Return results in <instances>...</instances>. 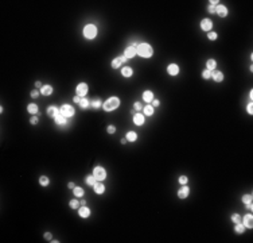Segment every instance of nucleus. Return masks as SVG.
Wrapping results in <instances>:
<instances>
[{
  "instance_id": "nucleus-30",
  "label": "nucleus",
  "mask_w": 253,
  "mask_h": 243,
  "mask_svg": "<svg viewBox=\"0 0 253 243\" xmlns=\"http://www.w3.org/2000/svg\"><path fill=\"white\" fill-rule=\"evenodd\" d=\"M73 193H74L75 197H84L85 190H84V188H81V187H75L73 189Z\"/></svg>"
},
{
  "instance_id": "nucleus-48",
  "label": "nucleus",
  "mask_w": 253,
  "mask_h": 243,
  "mask_svg": "<svg viewBox=\"0 0 253 243\" xmlns=\"http://www.w3.org/2000/svg\"><path fill=\"white\" fill-rule=\"evenodd\" d=\"M119 58L121 60V62H123V63H126V62H128V58H126L124 54H123V56H119Z\"/></svg>"
},
{
  "instance_id": "nucleus-37",
  "label": "nucleus",
  "mask_w": 253,
  "mask_h": 243,
  "mask_svg": "<svg viewBox=\"0 0 253 243\" xmlns=\"http://www.w3.org/2000/svg\"><path fill=\"white\" fill-rule=\"evenodd\" d=\"M106 132H108L109 135H113L115 132H116V127L113 126V124H109V126L106 127Z\"/></svg>"
},
{
  "instance_id": "nucleus-28",
  "label": "nucleus",
  "mask_w": 253,
  "mask_h": 243,
  "mask_svg": "<svg viewBox=\"0 0 253 243\" xmlns=\"http://www.w3.org/2000/svg\"><path fill=\"white\" fill-rule=\"evenodd\" d=\"M49 184H50V178L47 176H41L39 177V185L43 188L46 187H49Z\"/></svg>"
},
{
  "instance_id": "nucleus-54",
  "label": "nucleus",
  "mask_w": 253,
  "mask_h": 243,
  "mask_svg": "<svg viewBox=\"0 0 253 243\" xmlns=\"http://www.w3.org/2000/svg\"><path fill=\"white\" fill-rule=\"evenodd\" d=\"M252 99H253V92L250 91V92H249V100H252Z\"/></svg>"
},
{
  "instance_id": "nucleus-20",
  "label": "nucleus",
  "mask_w": 253,
  "mask_h": 243,
  "mask_svg": "<svg viewBox=\"0 0 253 243\" xmlns=\"http://www.w3.org/2000/svg\"><path fill=\"white\" fill-rule=\"evenodd\" d=\"M39 91H41V95H43V96H50V95H53L54 89H53V87H51V85L46 84V85H43V87L39 89Z\"/></svg>"
},
{
  "instance_id": "nucleus-44",
  "label": "nucleus",
  "mask_w": 253,
  "mask_h": 243,
  "mask_svg": "<svg viewBox=\"0 0 253 243\" xmlns=\"http://www.w3.org/2000/svg\"><path fill=\"white\" fill-rule=\"evenodd\" d=\"M208 12L209 14H215V7L214 6H210V4H209L208 6Z\"/></svg>"
},
{
  "instance_id": "nucleus-3",
  "label": "nucleus",
  "mask_w": 253,
  "mask_h": 243,
  "mask_svg": "<svg viewBox=\"0 0 253 243\" xmlns=\"http://www.w3.org/2000/svg\"><path fill=\"white\" fill-rule=\"evenodd\" d=\"M97 34H99L97 26L93 25V23H88V25H85L84 30H82V35H84L85 39H88V41L94 39L96 37H97Z\"/></svg>"
},
{
  "instance_id": "nucleus-24",
  "label": "nucleus",
  "mask_w": 253,
  "mask_h": 243,
  "mask_svg": "<svg viewBox=\"0 0 253 243\" xmlns=\"http://www.w3.org/2000/svg\"><path fill=\"white\" fill-rule=\"evenodd\" d=\"M245 225L243 224V223L240 222V223H236L234 224V232L237 234V235H241V234H244L245 232Z\"/></svg>"
},
{
  "instance_id": "nucleus-2",
  "label": "nucleus",
  "mask_w": 253,
  "mask_h": 243,
  "mask_svg": "<svg viewBox=\"0 0 253 243\" xmlns=\"http://www.w3.org/2000/svg\"><path fill=\"white\" fill-rule=\"evenodd\" d=\"M120 107V99L117 96H110L109 99L105 100V103H102V109L105 112H113Z\"/></svg>"
},
{
  "instance_id": "nucleus-4",
  "label": "nucleus",
  "mask_w": 253,
  "mask_h": 243,
  "mask_svg": "<svg viewBox=\"0 0 253 243\" xmlns=\"http://www.w3.org/2000/svg\"><path fill=\"white\" fill-rule=\"evenodd\" d=\"M59 113L67 119V118H73L74 115H75V109H74V107L70 106V104H62V106L59 107Z\"/></svg>"
},
{
  "instance_id": "nucleus-1",
  "label": "nucleus",
  "mask_w": 253,
  "mask_h": 243,
  "mask_svg": "<svg viewBox=\"0 0 253 243\" xmlns=\"http://www.w3.org/2000/svg\"><path fill=\"white\" fill-rule=\"evenodd\" d=\"M136 51L137 56H140L141 58H151L154 56V49L150 43H139L136 46Z\"/></svg>"
},
{
  "instance_id": "nucleus-46",
  "label": "nucleus",
  "mask_w": 253,
  "mask_h": 243,
  "mask_svg": "<svg viewBox=\"0 0 253 243\" xmlns=\"http://www.w3.org/2000/svg\"><path fill=\"white\" fill-rule=\"evenodd\" d=\"M151 106L154 107V108H155V107H159V106H160V100L154 99V100H152V103H151Z\"/></svg>"
},
{
  "instance_id": "nucleus-33",
  "label": "nucleus",
  "mask_w": 253,
  "mask_h": 243,
  "mask_svg": "<svg viewBox=\"0 0 253 243\" xmlns=\"http://www.w3.org/2000/svg\"><path fill=\"white\" fill-rule=\"evenodd\" d=\"M90 106L93 107L94 109H99V108H101V107H102V101L100 99H94L93 101L90 103Z\"/></svg>"
},
{
  "instance_id": "nucleus-13",
  "label": "nucleus",
  "mask_w": 253,
  "mask_h": 243,
  "mask_svg": "<svg viewBox=\"0 0 253 243\" xmlns=\"http://www.w3.org/2000/svg\"><path fill=\"white\" fill-rule=\"evenodd\" d=\"M46 113H47V116L49 118H55L57 115H59V108L57 106H49L47 107V109H46Z\"/></svg>"
},
{
  "instance_id": "nucleus-7",
  "label": "nucleus",
  "mask_w": 253,
  "mask_h": 243,
  "mask_svg": "<svg viewBox=\"0 0 253 243\" xmlns=\"http://www.w3.org/2000/svg\"><path fill=\"white\" fill-rule=\"evenodd\" d=\"M201 28H202V31H211L213 30V20L209 18H205L201 20Z\"/></svg>"
},
{
  "instance_id": "nucleus-19",
  "label": "nucleus",
  "mask_w": 253,
  "mask_h": 243,
  "mask_svg": "<svg viewBox=\"0 0 253 243\" xmlns=\"http://www.w3.org/2000/svg\"><path fill=\"white\" fill-rule=\"evenodd\" d=\"M93 190H94L96 194H102L105 192V185H104L101 181H97V182L94 184V187H93Z\"/></svg>"
},
{
  "instance_id": "nucleus-16",
  "label": "nucleus",
  "mask_w": 253,
  "mask_h": 243,
  "mask_svg": "<svg viewBox=\"0 0 253 243\" xmlns=\"http://www.w3.org/2000/svg\"><path fill=\"white\" fill-rule=\"evenodd\" d=\"M211 78H213L215 82H222L224 78H225V76H224V73L219 70H213L211 72Z\"/></svg>"
},
{
  "instance_id": "nucleus-35",
  "label": "nucleus",
  "mask_w": 253,
  "mask_h": 243,
  "mask_svg": "<svg viewBox=\"0 0 253 243\" xmlns=\"http://www.w3.org/2000/svg\"><path fill=\"white\" fill-rule=\"evenodd\" d=\"M241 201L244 204H248V203H252V194H244L241 197Z\"/></svg>"
},
{
  "instance_id": "nucleus-40",
  "label": "nucleus",
  "mask_w": 253,
  "mask_h": 243,
  "mask_svg": "<svg viewBox=\"0 0 253 243\" xmlns=\"http://www.w3.org/2000/svg\"><path fill=\"white\" fill-rule=\"evenodd\" d=\"M38 122H39V118L36 116V115H34V116L30 119V124H31V126H36V124H38Z\"/></svg>"
},
{
  "instance_id": "nucleus-17",
  "label": "nucleus",
  "mask_w": 253,
  "mask_h": 243,
  "mask_svg": "<svg viewBox=\"0 0 253 243\" xmlns=\"http://www.w3.org/2000/svg\"><path fill=\"white\" fill-rule=\"evenodd\" d=\"M141 96H143V100H144L147 104H151L152 100H154V92L150 91V89H147V91L143 92V95Z\"/></svg>"
},
{
  "instance_id": "nucleus-49",
  "label": "nucleus",
  "mask_w": 253,
  "mask_h": 243,
  "mask_svg": "<svg viewBox=\"0 0 253 243\" xmlns=\"http://www.w3.org/2000/svg\"><path fill=\"white\" fill-rule=\"evenodd\" d=\"M209 3H210V6H214V7H217V6H218V3H219V1H218V0H210Z\"/></svg>"
},
{
  "instance_id": "nucleus-50",
  "label": "nucleus",
  "mask_w": 253,
  "mask_h": 243,
  "mask_svg": "<svg viewBox=\"0 0 253 243\" xmlns=\"http://www.w3.org/2000/svg\"><path fill=\"white\" fill-rule=\"evenodd\" d=\"M67 188H69V189H74V188H75V184H74V182H69V184H67Z\"/></svg>"
},
{
  "instance_id": "nucleus-8",
  "label": "nucleus",
  "mask_w": 253,
  "mask_h": 243,
  "mask_svg": "<svg viewBox=\"0 0 253 243\" xmlns=\"http://www.w3.org/2000/svg\"><path fill=\"white\" fill-rule=\"evenodd\" d=\"M215 14L219 16V18H226L229 14L228 11V7L226 6H224V4H218L217 7H215Z\"/></svg>"
},
{
  "instance_id": "nucleus-52",
  "label": "nucleus",
  "mask_w": 253,
  "mask_h": 243,
  "mask_svg": "<svg viewBox=\"0 0 253 243\" xmlns=\"http://www.w3.org/2000/svg\"><path fill=\"white\" fill-rule=\"evenodd\" d=\"M246 207H248V209H249V211H252L253 209V205H252V203H248V204H245Z\"/></svg>"
},
{
  "instance_id": "nucleus-18",
  "label": "nucleus",
  "mask_w": 253,
  "mask_h": 243,
  "mask_svg": "<svg viewBox=\"0 0 253 243\" xmlns=\"http://www.w3.org/2000/svg\"><path fill=\"white\" fill-rule=\"evenodd\" d=\"M132 74H133V69L131 66H128V65H125V66L121 68V76L125 78H129L132 77Z\"/></svg>"
},
{
  "instance_id": "nucleus-25",
  "label": "nucleus",
  "mask_w": 253,
  "mask_h": 243,
  "mask_svg": "<svg viewBox=\"0 0 253 243\" xmlns=\"http://www.w3.org/2000/svg\"><path fill=\"white\" fill-rule=\"evenodd\" d=\"M215 68H217V61L213 60V58H210V60L206 61V69L210 72L215 70Z\"/></svg>"
},
{
  "instance_id": "nucleus-41",
  "label": "nucleus",
  "mask_w": 253,
  "mask_h": 243,
  "mask_svg": "<svg viewBox=\"0 0 253 243\" xmlns=\"http://www.w3.org/2000/svg\"><path fill=\"white\" fill-rule=\"evenodd\" d=\"M133 109H135V111H141V109H143V106H141V103L135 101V103H133Z\"/></svg>"
},
{
  "instance_id": "nucleus-53",
  "label": "nucleus",
  "mask_w": 253,
  "mask_h": 243,
  "mask_svg": "<svg viewBox=\"0 0 253 243\" xmlns=\"http://www.w3.org/2000/svg\"><path fill=\"white\" fill-rule=\"evenodd\" d=\"M80 203H81V205H86V200H84V199H82Z\"/></svg>"
},
{
  "instance_id": "nucleus-12",
  "label": "nucleus",
  "mask_w": 253,
  "mask_h": 243,
  "mask_svg": "<svg viewBox=\"0 0 253 243\" xmlns=\"http://www.w3.org/2000/svg\"><path fill=\"white\" fill-rule=\"evenodd\" d=\"M178 197L182 199V200H185V199L189 197V194H190V188L187 187V185H183V187H180V189L178 190Z\"/></svg>"
},
{
  "instance_id": "nucleus-11",
  "label": "nucleus",
  "mask_w": 253,
  "mask_h": 243,
  "mask_svg": "<svg viewBox=\"0 0 253 243\" xmlns=\"http://www.w3.org/2000/svg\"><path fill=\"white\" fill-rule=\"evenodd\" d=\"M144 122H145V116L143 115V113H140V112H136L133 115V124L135 126H143L144 124Z\"/></svg>"
},
{
  "instance_id": "nucleus-6",
  "label": "nucleus",
  "mask_w": 253,
  "mask_h": 243,
  "mask_svg": "<svg viewBox=\"0 0 253 243\" xmlns=\"http://www.w3.org/2000/svg\"><path fill=\"white\" fill-rule=\"evenodd\" d=\"M88 92H89V87L86 82H80L75 87V95L80 96V97H85V96L88 95Z\"/></svg>"
},
{
  "instance_id": "nucleus-42",
  "label": "nucleus",
  "mask_w": 253,
  "mask_h": 243,
  "mask_svg": "<svg viewBox=\"0 0 253 243\" xmlns=\"http://www.w3.org/2000/svg\"><path fill=\"white\" fill-rule=\"evenodd\" d=\"M246 112L249 113V115H252L253 113V103L252 101H249V104L246 106Z\"/></svg>"
},
{
  "instance_id": "nucleus-10",
  "label": "nucleus",
  "mask_w": 253,
  "mask_h": 243,
  "mask_svg": "<svg viewBox=\"0 0 253 243\" xmlns=\"http://www.w3.org/2000/svg\"><path fill=\"white\" fill-rule=\"evenodd\" d=\"M136 54H137V51H136V47H135V46H126L125 50H124V56H125L128 60L136 57Z\"/></svg>"
},
{
  "instance_id": "nucleus-45",
  "label": "nucleus",
  "mask_w": 253,
  "mask_h": 243,
  "mask_svg": "<svg viewBox=\"0 0 253 243\" xmlns=\"http://www.w3.org/2000/svg\"><path fill=\"white\" fill-rule=\"evenodd\" d=\"M45 239L47 240V242H51V240H53V235H51L50 232H46L45 234Z\"/></svg>"
},
{
  "instance_id": "nucleus-34",
  "label": "nucleus",
  "mask_w": 253,
  "mask_h": 243,
  "mask_svg": "<svg viewBox=\"0 0 253 243\" xmlns=\"http://www.w3.org/2000/svg\"><path fill=\"white\" fill-rule=\"evenodd\" d=\"M230 220H232L233 223H240L241 222V215H240V213H233L232 216H230Z\"/></svg>"
},
{
  "instance_id": "nucleus-26",
  "label": "nucleus",
  "mask_w": 253,
  "mask_h": 243,
  "mask_svg": "<svg viewBox=\"0 0 253 243\" xmlns=\"http://www.w3.org/2000/svg\"><path fill=\"white\" fill-rule=\"evenodd\" d=\"M38 106H36L35 103H30L27 106V111H28V113H31V115H36L38 113Z\"/></svg>"
},
{
  "instance_id": "nucleus-15",
  "label": "nucleus",
  "mask_w": 253,
  "mask_h": 243,
  "mask_svg": "<svg viewBox=\"0 0 253 243\" xmlns=\"http://www.w3.org/2000/svg\"><path fill=\"white\" fill-rule=\"evenodd\" d=\"M179 72H180V69L176 63H170L168 66H167V73H168L170 76H178Z\"/></svg>"
},
{
  "instance_id": "nucleus-9",
  "label": "nucleus",
  "mask_w": 253,
  "mask_h": 243,
  "mask_svg": "<svg viewBox=\"0 0 253 243\" xmlns=\"http://www.w3.org/2000/svg\"><path fill=\"white\" fill-rule=\"evenodd\" d=\"M241 223L245 225V228H252L253 227V216H252V213H246L244 218H241Z\"/></svg>"
},
{
  "instance_id": "nucleus-38",
  "label": "nucleus",
  "mask_w": 253,
  "mask_h": 243,
  "mask_svg": "<svg viewBox=\"0 0 253 243\" xmlns=\"http://www.w3.org/2000/svg\"><path fill=\"white\" fill-rule=\"evenodd\" d=\"M208 38L210 39V41H215V39L218 38V34L215 31H209L208 32Z\"/></svg>"
},
{
  "instance_id": "nucleus-29",
  "label": "nucleus",
  "mask_w": 253,
  "mask_h": 243,
  "mask_svg": "<svg viewBox=\"0 0 253 243\" xmlns=\"http://www.w3.org/2000/svg\"><path fill=\"white\" fill-rule=\"evenodd\" d=\"M121 65H123V62H121V60H120L119 57L113 58L112 62H110V66H112V69H119V68H121Z\"/></svg>"
},
{
  "instance_id": "nucleus-23",
  "label": "nucleus",
  "mask_w": 253,
  "mask_h": 243,
  "mask_svg": "<svg viewBox=\"0 0 253 243\" xmlns=\"http://www.w3.org/2000/svg\"><path fill=\"white\" fill-rule=\"evenodd\" d=\"M125 139L128 142H131V143L136 142L137 141V132H135V131H128L125 135Z\"/></svg>"
},
{
  "instance_id": "nucleus-55",
  "label": "nucleus",
  "mask_w": 253,
  "mask_h": 243,
  "mask_svg": "<svg viewBox=\"0 0 253 243\" xmlns=\"http://www.w3.org/2000/svg\"><path fill=\"white\" fill-rule=\"evenodd\" d=\"M126 143V139L125 138H123V139H121V144H125Z\"/></svg>"
},
{
  "instance_id": "nucleus-5",
  "label": "nucleus",
  "mask_w": 253,
  "mask_h": 243,
  "mask_svg": "<svg viewBox=\"0 0 253 243\" xmlns=\"http://www.w3.org/2000/svg\"><path fill=\"white\" fill-rule=\"evenodd\" d=\"M93 176H94V178L97 181H104L106 178V176H108V173H106V170L102 168V166H96L94 169H93Z\"/></svg>"
},
{
  "instance_id": "nucleus-22",
  "label": "nucleus",
  "mask_w": 253,
  "mask_h": 243,
  "mask_svg": "<svg viewBox=\"0 0 253 243\" xmlns=\"http://www.w3.org/2000/svg\"><path fill=\"white\" fill-rule=\"evenodd\" d=\"M54 122H55V124L57 126H66V123H67V120H66V118L65 116H62V115H57L55 118H54Z\"/></svg>"
},
{
  "instance_id": "nucleus-32",
  "label": "nucleus",
  "mask_w": 253,
  "mask_h": 243,
  "mask_svg": "<svg viewBox=\"0 0 253 243\" xmlns=\"http://www.w3.org/2000/svg\"><path fill=\"white\" fill-rule=\"evenodd\" d=\"M80 205H81V203H80L78 200H75V199H73V200L69 201V207H70L71 209H78Z\"/></svg>"
},
{
  "instance_id": "nucleus-14",
  "label": "nucleus",
  "mask_w": 253,
  "mask_h": 243,
  "mask_svg": "<svg viewBox=\"0 0 253 243\" xmlns=\"http://www.w3.org/2000/svg\"><path fill=\"white\" fill-rule=\"evenodd\" d=\"M90 208H88L86 205H81V207L78 208V215H80V218L82 219H86L90 216Z\"/></svg>"
},
{
  "instance_id": "nucleus-27",
  "label": "nucleus",
  "mask_w": 253,
  "mask_h": 243,
  "mask_svg": "<svg viewBox=\"0 0 253 243\" xmlns=\"http://www.w3.org/2000/svg\"><path fill=\"white\" fill-rule=\"evenodd\" d=\"M85 182L88 184L89 187H92V188H93V187H94V184L97 182V180H96V178H94V176H93V174H89V176H86V177H85Z\"/></svg>"
},
{
  "instance_id": "nucleus-36",
  "label": "nucleus",
  "mask_w": 253,
  "mask_h": 243,
  "mask_svg": "<svg viewBox=\"0 0 253 243\" xmlns=\"http://www.w3.org/2000/svg\"><path fill=\"white\" fill-rule=\"evenodd\" d=\"M178 182H179L180 185H186V184L189 182V177L187 176H180L179 178H178Z\"/></svg>"
},
{
  "instance_id": "nucleus-39",
  "label": "nucleus",
  "mask_w": 253,
  "mask_h": 243,
  "mask_svg": "<svg viewBox=\"0 0 253 243\" xmlns=\"http://www.w3.org/2000/svg\"><path fill=\"white\" fill-rule=\"evenodd\" d=\"M202 77H203L205 80H210L211 78V72L208 70V69H205V70L202 72Z\"/></svg>"
},
{
  "instance_id": "nucleus-51",
  "label": "nucleus",
  "mask_w": 253,
  "mask_h": 243,
  "mask_svg": "<svg viewBox=\"0 0 253 243\" xmlns=\"http://www.w3.org/2000/svg\"><path fill=\"white\" fill-rule=\"evenodd\" d=\"M35 87H36L38 89H41L43 85H42V82H41V81H36V82H35Z\"/></svg>"
},
{
  "instance_id": "nucleus-43",
  "label": "nucleus",
  "mask_w": 253,
  "mask_h": 243,
  "mask_svg": "<svg viewBox=\"0 0 253 243\" xmlns=\"http://www.w3.org/2000/svg\"><path fill=\"white\" fill-rule=\"evenodd\" d=\"M39 95H41V91H39V89H34V91H31V97L32 99H36Z\"/></svg>"
},
{
  "instance_id": "nucleus-47",
  "label": "nucleus",
  "mask_w": 253,
  "mask_h": 243,
  "mask_svg": "<svg viewBox=\"0 0 253 243\" xmlns=\"http://www.w3.org/2000/svg\"><path fill=\"white\" fill-rule=\"evenodd\" d=\"M81 99H82V97H80V96H77V95H75V96H74V97H73V101L75 103V104H80V101H81Z\"/></svg>"
},
{
  "instance_id": "nucleus-31",
  "label": "nucleus",
  "mask_w": 253,
  "mask_h": 243,
  "mask_svg": "<svg viewBox=\"0 0 253 243\" xmlns=\"http://www.w3.org/2000/svg\"><path fill=\"white\" fill-rule=\"evenodd\" d=\"M80 108H82V109H86V108H89L90 107V100L89 99H86V97H82L81 99V101H80Z\"/></svg>"
},
{
  "instance_id": "nucleus-21",
  "label": "nucleus",
  "mask_w": 253,
  "mask_h": 243,
  "mask_svg": "<svg viewBox=\"0 0 253 243\" xmlns=\"http://www.w3.org/2000/svg\"><path fill=\"white\" fill-rule=\"evenodd\" d=\"M155 112V108L151 106V104H147L145 107H143V115L144 116H152Z\"/></svg>"
}]
</instances>
